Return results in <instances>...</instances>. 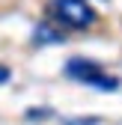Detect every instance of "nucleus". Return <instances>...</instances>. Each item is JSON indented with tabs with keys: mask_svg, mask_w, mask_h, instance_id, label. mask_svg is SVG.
Instances as JSON below:
<instances>
[{
	"mask_svg": "<svg viewBox=\"0 0 122 125\" xmlns=\"http://www.w3.org/2000/svg\"><path fill=\"white\" fill-rule=\"evenodd\" d=\"M6 81H9V69H6V66H0V83H6Z\"/></svg>",
	"mask_w": 122,
	"mask_h": 125,
	"instance_id": "3",
	"label": "nucleus"
},
{
	"mask_svg": "<svg viewBox=\"0 0 122 125\" xmlns=\"http://www.w3.org/2000/svg\"><path fill=\"white\" fill-rule=\"evenodd\" d=\"M54 18L69 27V30H86V27H92L95 24V9L89 6V0H54Z\"/></svg>",
	"mask_w": 122,
	"mask_h": 125,
	"instance_id": "1",
	"label": "nucleus"
},
{
	"mask_svg": "<svg viewBox=\"0 0 122 125\" xmlns=\"http://www.w3.org/2000/svg\"><path fill=\"white\" fill-rule=\"evenodd\" d=\"M66 74L71 77V81H78V83H89V86H98V89H116V86H119V81L110 77L98 62L81 60V57H78V60H69Z\"/></svg>",
	"mask_w": 122,
	"mask_h": 125,
	"instance_id": "2",
	"label": "nucleus"
}]
</instances>
